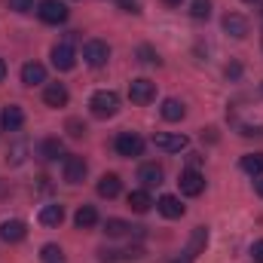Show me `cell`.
<instances>
[{
    "label": "cell",
    "instance_id": "f546056e",
    "mask_svg": "<svg viewBox=\"0 0 263 263\" xmlns=\"http://www.w3.org/2000/svg\"><path fill=\"white\" fill-rule=\"evenodd\" d=\"M65 129H67L70 138H83V135H86V123H80V120H67Z\"/></svg>",
    "mask_w": 263,
    "mask_h": 263
},
{
    "label": "cell",
    "instance_id": "4fadbf2b",
    "mask_svg": "<svg viewBox=\"0 0 263 263\" xmlns=\"http://www.w3.org/2000/svg\"><path fill=\"white\" fill-rule=\"evenodd\" d=\"M25 233H28V230H25L22 220H3V223H0V239H3V242H22Z\"/></svg>",
    "mask_w": 263,
    "mask_h": 263
},
{
    "label": "cell",
    "instance_id": "5bb4252c",
    "mask_svg": "<svg viewBox=\"0 0 263 263\" xmlns=\"http://www.w3.org/2000/svg\"><path fill=\"white\" fill-rule=\"evenodd\" d=\"M22 83H25V86H40V83H46V67L37 65V62H28V65L22 67Z\"/></svg>",
    "mask_w": 263,
    "mask_h": 263
},
{
    "label": "cell",
    "instance_id": "83f0119b",
    "mask_svg": "<svg viewBox=\"0 0 263 263\" xmlns=\"http://www.w3.org/2000/svg\"><path fill=\"white\" fill-rule=\"evenodd\" d=\"M190 12H193V18H208L211 15V0H193Z\"/></svg>",
    "mask_w": 263,
    "mask_h": 263
},
{
    "label": "cell",
    "instance_id": "8fae6325",
    "mask_svg": "<svg viewBox=\"0 0 263 263\" xmlns=\"http://www.w3.org/2000/svg\"><path fill=\"white\" fill-rule=\"evenodd\" d=\"M205 190V178L199 175L196 168H187L184 175H181V193L184 196H199Z\"/></svg>",
    "mask_w": 263,
    "mask_h": 263
},
{
    "label": "cell",
    "instance_id": "1f68e13d",
    "mask_svg": "<svg viewBox=\"0 0 263 263\" xmlns=\"http://www.w3.org/2000/svg\"><path fill=\"white\" fill-rule=\"evenodd\" d=\"M251 257H254V263H263V239L251 245Z\"/></svg>",
    "mask_w": 263,
    "mask_h": 263
},
{
    "label": "cell",
    "instance_id": "52a82bcc",
    "mask_svg": "<svg viewBox=\"0 0 263 263\" xmlns=\"http://www.w3.org/2000/svg\"><path fill=\"white\" fill-rule=\"evenodd\" d=\"M117 153L120 156H141L144 153V138L135 135V132H123L117 138Z\"/></svg>",
    "mask_w": 263,
    "mask_h": 263
},
{
    "label": "cell",
    "instance_id": "836d02e7",
    "mask_svg": "<svg viewBox=\"0 0 263 263\" xmlns=\"http://www.w3.org/2000/svg\"><path fill=\"white\" fill-rule=\"evenodd\" d=\"M3 77H6V62L0 59V83H3Z\"/></svg>",
    "mask_w": 263,
    "mask_h": 263
},
{
    "label": "cell",
    "instance_id": "d6986e66",
    "mask_svg": "<svg viewBox=\"0 0 263 263\" xmlns=\"http://www.w3.org/2000/svg\"><path fill=\"white\" fill-rule=\"evenodd\" d=\"M156 208H159V211H162L165 217H172V220L184 214V205H181V199H178V196H168V193H165V196L156 202Z\"/></svg>",
    "mask_w": 263,
    "mask_h": 263
},
{
    "label": "cell",
    "instance_id": "9a60e30c",
    "mask_svg": "<svg viewBox=\"0 0 263 263\" xmlns=\"http://www.w3.org/2000/svg\"><path fill=\"white\" fill-rule=\"evenodd\" d=\"M43 101H46L49 107H65L67 104V89L62 83H49L46 92H43Z\"/></svg>",
    "mask_w": 263,
    "mask_h": 263
},
{
    "label": "cell",
    "instance_id": "9c48e42d",
    "mask_svg": "<svg viewBox=\"0 0 263 263\" xmlns=\"http://www.w3.org/2000/svg\"><path fill=\"white\" fill-rule=\"evenodd\" d=\"M86 172H89V165H86L83 156H67L65 159V181L67 184H83Z\"/></svg>",
    "mask_w": 263,
    "mask_h": 263
},
{
    "label": "cell",
    "instance_id": "d590c367",
    "mask_svg": "<svg viewBox=\"0 0 263 263\" xmlns=\"http://www.w3.org/2000/svg\"><path fill=\"white\" fill-rule=\"evenodd\" d=\"M245 3H257V0H245Z\"/></svg>",
    "mask_w": 263,
    "mask_h": 263
},
{
    "label": "cell",
    "instance_id": "f1b7e54d",
    "mask_svg": "<svg viewBox=\"0 0 263 263\" xmlns=\"http://www.w3.org/2000/svg\"><path fill=\"white\" fill-rule=\"evenodd\" d=\"M138 59H141L144 65H159V55H156L153 46H138Z\"/></svg>",
    "mask_w": 263,
    "mask_h": 263
},
{
    "label": "cell",
    "instance_id": "7c38bea8",
    "mask_svg": "<svg viewBox=\"0 0 263 263\" xmlns=\"http://www.w3.org/2000/svg\"><path fill=\"white\" fill-rule=\"evenodd\" d=\"M138 181H141L144 187H159V184H162V168H159L156 162H147V165L138 168Z\"/></svg>",
    "mask_w": 263,
    "mask_h": 263
},
{
    "label": "cell",
    "instance_id": "d6a6232c",
    "mask_svg": "<svg viewBox=\"0 0 263 263\" xmlns=\"http://www.w3.org/2000/svg\"><path fill=\"white\" fill-rule=\"evenodd\" d=\"M254 190H257V196H263V178H254Z\"/></svg>",
    "mask_w": 263,
    "mask_h": 263
},
{
    "label": "cell",
    "instance_id": "ac0fdd59",
    "mask_svg": "<svg viewBox=\"0 0 263 263\" xmlns=\"http://www.w3.org/2000/svg\"><path fill=\"white\" fill-rule=\"evenodd\" d=\"M120 190H123V181H120L117 175H104V178L98 181V196L114 199V196H120Z\"/></svg>",
    "mask_w": 263,
    "mask_h": 263
},
{
    "label": "cell",
    "instance_id": "7402d4cb",
    "mask_svg": "<svg viewBox=\"0 0 263 263\" xmlns=\"http://www.w3.org/2000/svg\"><path fill=\"white\" fill-rule=\"evenodd\" d=\"M132 223H126V220H120V217H110L107 223H104V233L110 236V239H126V236H132Z\"/></svg>",
    "mask_w": 263,
    "mask_h": 263
},
{
    "label": "cell",
    "instance_id": "ffe728a7",
    "mask_svg": "<svg viewBox=\"0 0 263 263\" xmlns=\"http://www.w3.org/2000/svg\"><path fill=\"white\" fill-rule=\"evenodd\" d=\"M184 114H187V107H184L178 98H165V101H162V120L178 123V120H184Z\"/></svg>",
    "mask_w": 263,
    "mask_h": 263
},
{
    "label": "cell",
    "instance_id": "e0dca14e",
    "mask_svg": "<svg viewBox=\"0 0 263 263\" xmlns=\"http://www.w3.org/2000/svg\"><path fill=\"white\" fill-rule=\"evenodd\" d=\"M73 223H77L80 230H92V227L98 223V211H95L92 205H80L77 214H73Z\"/></svg>",
    "mask_w": 263,
    "mask_h": 263
},
{
    "label": "cell",
    "instance_id": "3957f363",
    "mask_svg": "<svg viewBox=\"0 0 263 263\" xmlns=\"http://www.w3.org/2000/svg\"><path fill=\"white\" fill-rule=\"evenodd\" d=\"M83 59H86L89 67H104L107 59H110V46H107L104 40H89V43L83 46Z\"/></svg>",
    "mask_w": 263,
    "mask_h": 263
},
{
    "label": "cell",
    "instance_id": "2e32d148",
    "mask_svg": "<svg viewBox=\"0 0 263 263\" xmlns=\"http://www.w3.org/2000/svg\"><path fill=\"white\" fill-rule=\"evenodd\" d=\"M22 123H25V114H22V107H15V104H9V107L3 110V117H0V126L6 132L22 129Z\"/></svg>",
    "mask_w": 263,
    "mask_h": 263
},
{
    "label": "cell",
    "instance_id": "30bf717a",
    "mask_svg": "<svg viewBox=\"0 0 263 263\" xmlns=\"http://www.w3.org/2000/svg\"><path fill=\"white\" fill-rule=\"evenodd\" d=\"M52 65L59 67V70H70V67L77 65V52H73L70 43H55L52 46Z\"/></svg>",
    "mask_w": 263,
    "mask_h": 263
},
{
    "label": "cell",
    "instance_id": "7a4b0ae2",
    "mask_svg": "<svg viewBox=\"0 0 263 263\" xmlns=\"http://www.w3.org/2000/svg\"><path fill=\"white\" fill-rule=\"evenodd\" d=\"M205 245H208V230L205 227H196L193 233H190V239H187V248L181 251V257H175L172 263H193L205 251Z\"/></svg>",
    "mask_w": 263,
    "mask_h": 263
},
{
    "label": "cell",
    "instance_id": "4316f807",
    "mask_svg": "<svg viewBox=\"0 0 263 263\" xmlns=\"http://www.w3.org/2000/svg\"><path fill=\"white\" fill-rule=\"evenodd\" d=\"M25 153H28V144H25V141H18V144H12V150H9V156H6V159H9L12 165H18V162H25Z\"/></svg>",
    "mask_w": 263,
    "mask_h": 263
},
{
    "label": "cell",
    "instance_id": "6da1fadb",
    "mask_svg": "<svg viewBox=\"0 0 263 263\" xmlns=\"http://www.w3.org/2000/svg\"><path fill=\"white\" fill-rule=\"evenodd\" d=\"M89 107H92V114H95L98 120L117 117V110H120V95L110 92V89H98V92L89 98Z\"/></svg>",
    "mask_w": 263,
    "mask_h": 263
},
{
    "label": "cell",
    "instance_id": "d4e9b609",
    "mask_svg": "<svg viewBox=\"0 0 263 263\" xmlns=\"http://www.w3.org/2000/svg\"><path fill=\"white\" fill-rule=\"evenodd\" d=\"M62 153H65V147H62L59 138H46V141L40 144V156H43V159H59Z\"/></svg>",
    "mask_w": 263,
    "mask_h": 263
},
{
    "label": "cell",
    "instance_id": "4dcf8cb0",
    "mask_svg": "<svg viewBox=\"0 0 263 263\" xmlns=\"http://www.w3.org/2000/svg\"><path fill=\"white\" fill-rule=\"evenodd\" d=\"M6 6L15 9V12H31L34 9V0H6Z\"/></svg>",
    "mask_w": 263,
    "mask_h": 263
},
{
    "label": "cell",
    "instance_id": "277c9868",
    "mask_svg": "<svg viewBox=\"0 0 263 263\" xmlns=\"http://www.w3.org/2000/svg\"><path fill=\"white\" fill-rule=\"evenodd\" d=\"M37 15H40L46 25H62V22L67 18V6L62 3V0H40Z\"/></svg>",
    "mask_w": 263,
    "mask_h": 263
},
{
    "label": "cell",
    "instance_id": "603a6c76",
    "mask_svg": "<svg viewBox=\"0 0 263 263\" xmlns=\"http://www.w3.org/2000/svg\"><path fill=\"white\" fill-rule=\"evenodd\" d=\"M150 205H153V199H150L147 190H132V193H129V208H132V211L147 214V211H150Z\"/></svg>",
    "mask_w": 263,
    "mask_h": 263
},
{
    "label": "cell",
    "instance_id": "8992f818",
    "mask_svg": "<svg viewBox=\"0 0 263 263\" xmlns=\"http://www.w3.org/2000/svg\"><path fill=\"white\" fill-rule=\"evenodd\" d=\"M153 144L159 147V150H165V153H181V150H187V135H178V132H159L156 138H153Z\"/></svg>",
    "mask_w": 263,
    "mask_h": 263
},
{
    "label": "cell",
    "instance_id": "ba28073f",
    "mask_svg": "<svg viewBox=\"0 0 263 263\" xmlns=\"http://www.w3.org/2000/svg\"><path fill=\"white\" fill-rule=\"evenodd\" d=\"M223 31L230 37H236V40H245L248 37V18L239 15V12H227L223 15Z\"/></svg>",
    "mask_w": 263,
    "mask_h": 263
},
{
    "label": "cell",
    "instance_id": "cb8c5ba5",
    "mask_svg": "<svg viewBox=\"0 0 263 263\" xmlns=\"http://www.w3.org/2000/svg\"><path fill=\"white\" fill-rule=\"evenodd\" d=\"M242 172L251 175V178H260L263 175V153H248V156H242Z\"/></svg>",
    "mask_w": 263,
    "mask_h": 263
},
{
    "label": "cell",
    "instance_id": "484cf974",
    "mask_svg": "<svg viewBox=\"0 0 263 263\" xmlns=\"http://www.w3.org/2000/svg\"><path fill=\"white\" fill-rule=\"evenodd\" d=\"M40 260H43V263H65V251H62L59 245H43Z\"/></svg>",
    "mask_w": 263,
    "mask_h": 263
},
{
    "label": "cell",
    "instance_id": "e575fe53",
    "mask_svg": "<svg viewBox=\"0 0 263 263\" xmlns=\"http://www.w3.org/2000/svg\"><path fill=\"white\" fill-rule=\"evenodd\" d=\"M165 6H181V0H165Z\"/></svg>",
    "mask_w": 263,
    "mask_h": 263
},
{
    "label": "cell",
    "instance_id": "44dd1931",
    "mask_svg": "<svg viewBox=\"0 0 263 263\" xmlns=\"http://www.w3.org/2000/svg\"><path fill=\"white\" fill-rule=\"evenodd\" d=\"M65 220V208L62 205H43L40 208V223L43 227H59Z\"/></svg>",
    "mask_w": 263,
    "mask_h": 263
},
{
    "label": "cell",
    "instance_id": "5b68a950",
    "mask_svg": "<svg viewBox=\"0 0 263 263\" xmlns=\"http://www.w3.org/2000/svg\"><path fill=\"white\" fill-rule=\"evenodd\" d=\"M129 98H132V104H150L156 98V83H150V80H132Z\"/></svg>",
    "mask_w": 263,
    "mask_h": 263
}]
</instances>
